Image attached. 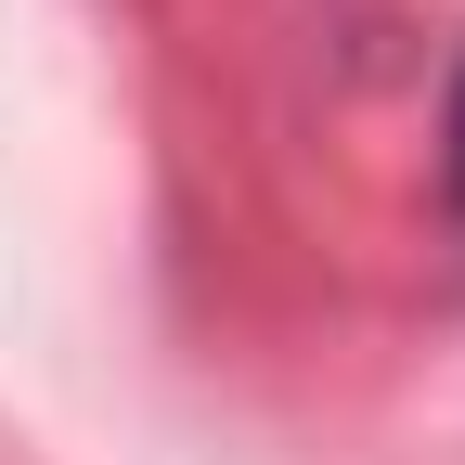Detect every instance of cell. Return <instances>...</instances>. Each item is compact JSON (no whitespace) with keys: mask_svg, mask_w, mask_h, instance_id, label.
Instances as JSON below:
<instances>
[{"mask_svg":"<svg viewBox=\"0 0 465 465\" xmlns=\"http://www.w3.org/2000/svg\"><path fill=\"white\" fill-rule=\"evenodd\" d=\"M452 182H465V91H452Z\"/></svg>","mask_w":465,"mask_h":465,"instance_id":"obj_1","label":"cell"}]
</instances>
